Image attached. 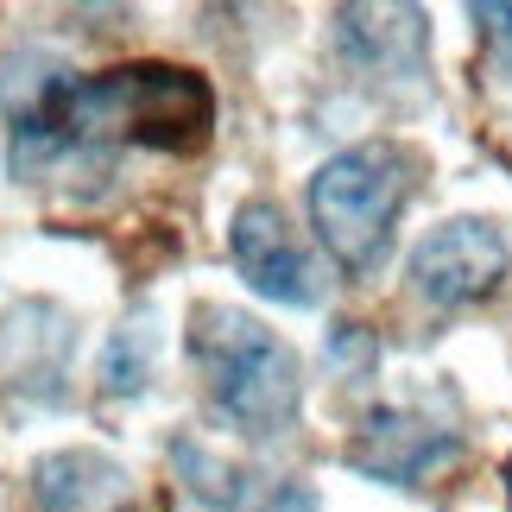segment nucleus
<instances>
[{"instance_id": "nucleus-10", "label": "nucleus", "mask_w": 512, "mask_h": 512, "mask_svg": "<svg viewBox=\"0 0 512 512\" xmlns=\"http://www.w3.org/2000/svg\"><path fill=\"white\" fill-rule=\"evenodd\" d=\"M475 19H481V26L494 32L506 51H512V7H475Z\"/></svg>"}, {"instance_id": "nucleus-2", "label": "nucleus", "mask_w": 512, "mask_h": 512, "mask_svg": "<svg viewBox=\"0 0 512 512\" xmlns=\"http://www.w3.org/2000/svg\"><path fill=\"white\" fill-rule=\"evenodd\" d=\"M190 354L209 380V399L228 424H241L247 437L285 430L298 418V354H291L260 317L247 310L203 304L190 329Z\"/></svg>"}, {"instance_id": "nucleus-8", "label": "nucleus", "mask_w": 512, "mask_h": 512, "mask_svg": "<svg viewBox=\"0 0 512 512\" xmlns=\"http://www.w3.org/2000/svg\"><path fill=\"white\" fill-rule=\"evenodd\" d=\"M336 19H342V38L361 57H373V64H392V57H405V64H411L418 45H424V19L411 13V7H373V26H380V32H367L354 7H342Z\"/></svg>"}, {"instance_id": "nucleus-3", "label": "nucleus", "mask_w": 512, "mask_h": 512, "mask_svg": "<svg viewBox=\"0 0 512 512\" xmlns=\"http://www.w3.org/2000/svg\"><path fill=\"white\" fill-rule=\"evenodd\" d=\"M405 196H411V159L399 146H354L310 177V222L348 272H373L386 260Z\"/></svg>"}, {"instance_id": "nucleus-6", "label": "nucleus", "mask_w": 512, "mask_h": 512, "mask_svg": "<svg viewBox=\"0 0 512 512\" xmlns=\"http://www.w3.org/2000/svg\"><path fill=\"white\" fill-rule=\"evenodd\" d=\"M32 494L45 512H121L127 468L102 449H57L32 468Z\"/></svg>"}, {"instance_id": "nucleus-1", "label": "nucleus", "mask_w": 512, "mask_h": 512, "mask_svg": "<svg viewBox=\"0 0 512 512\" xmlns=\"http://www.w3.org/2000/svg\"><path fill=\"white\" fill-rule=\"evenodd\" d=\"M7 108H13V171L64 165L76 152L121 146V140L159 152H196L215 127L209 83L177 64H127L102 76H64V70L26 76L13 64Z\"/></svg>"}, {"instance_id": "nucleus-9", "label": "nucleus", "mask_w": 512, "mask_h": 512, "mask_svg": "<svg viewBox=\"0 0 512 512\" xmlns=\"http://www.w3.org/2000/svg\"><path fill=\"white\" fill-rule=\"evenodd\" d=\"M266 512H317V494H310V487H279V494L266 500Z\"/></svg>"}, {"instance_id": "nucleus-7", "label": "nucleus", "mask_w": 512, "mask_h": 512, "mask_svg": "<svg viewBox=\"0 0 512 512\" xmlns=\"http://www.w3.org/2000/svg\"><path fill=\"white\" fill-rule=\"evenodd\" d=\"M449 456H456V443L443 430H430L424 418H411V411H373L361 443H354V468H367L380 481H418L424 468H437Z\"/></svg>"}, {"instance_id": "nucleus-4", "label": "nucleus", "mask_w": 512, "mask_h": 512, "mask_svg": "<svg viewBox=\"0 0 512 512\" xmlns=\"http://www.w3.org/2000/svg\"><path fill=\"white\" fill-rule=\"evenodd\" d=\"M411 279H418V291H424L430 304L487 298V291L506 279V241H500V228L475 222V215L443 222L418 253H411Z\"/></svg>"}, {"instance_id": "nucleus-5", "label": "nucleus", "mask_w": 512, "mask_h": 512, "mask_svg": "<svg viewBox=\"0 0 512 512\" xmlns=\"http://www.w3.org/2000/svg\"><path fill=\"white\" fill-rule=\"evenodd\" d=\"M228 247H234V266H241V279L253 291H266L279 304H317V266H310V253L298 247L291 222L272 203H247L234 215Z\"/></svg>"}, {"instance_id": "nucleus-11", "label": "nucleus", "mask_w": 512, "mask_h": 512, "mask_svg": "<svg viewBox=\"0 0 512 512\" xmlns=\"http://www.w3.org/2000/svg\"><path fill=\"white\" fill-rule=\"evenodd\" d=\"M506 487H512V462H506Z\"/></svg>"}]
</instances>
